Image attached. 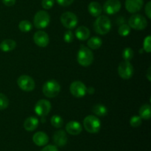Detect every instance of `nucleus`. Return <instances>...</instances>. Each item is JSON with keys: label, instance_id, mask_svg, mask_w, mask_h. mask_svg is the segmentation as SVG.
I'll list each match as a JSON object with an SVG mask.
<instances>
[{"label": "nucleus", "instance_id": "f257e3e1", "mask_svg": "<svg viewBox=\"0 0 151 151\" xmlns=\"http://www.w3.org/2000/svg\"><path fill=\"white\" fill-rule=\"evenodd\" d=\"M111 29V22L106 16H99L94 23V29L97 34L106 35Z\"/></svg>", "mask_w": 151, "mask_h": 151}, {"label": "nucleus", "instance_id": "f03ea898", "mask_svg": "<svg viewBox=\"0 0 151 151\" xmlns=\"http://www.w3.org/2000/svg\"><path fill=\"white\" fill-rule=\"evenodd\" d=\"M77 60L78 63L81 66L85 67L90 66L94 60V55L91 49L84 45H81L80 50H78Z\"/></svg>", "mask_w": 151, "mask_h": 151}, {"label": "nucleus", "instance_id": "7ed1b4c3", "mask_svg": "<svg viewBox=\"0 0 151 151\" xmlns=\"http://www.w3.org/2000/svg\"><path fill=\"white\" fill-rule=\"evenodd\" d=\"M83 127L87 132L90 134H97L101 128V122L97 116L88 115L84 119Z\"/></svg>", "mask_w": 151, "mask_h": 151}, {"label": "nucleus", "instance_id": "20e7f679", "mask_svg": "<svg viewBox=\"0 0 151 151\" xmlns=\"http://www.w3.org/2000/svg\"><path fill=\"white\" fill-rule=\"evenodd\" d=\"M43 93L48 98H53L58 95L60 91V86L55 80H50L43 86Z\"/></svg>", "mask_w": 151, "mask_h": 151}, {"label": "nucleus", "instance_id": "39448f33", "mask_svg": "<svg viewBox=\"0 0 151 151\" xmlns=\"http://www.w3.org/2000/svg\"><path fill=\"white\" fill-rule=\"evenodd\" d=\"M50 14L45 10H39L34 16L33 24L37 29H44L50 24Z\"/></svg>", "mask_w": 151, "mask_h": 151}, {"label": "nucleus", "instance_id": "423d86ee", "mask_svg": "<svg viewBox=\"0 0 151 151\" xmlns=\"http://www.w3.org/2000/svg\"><path fill=\"white\" fill-rule=\"evenodd\" d=\"M128 25L136 30H143L147 27V21L142 15L134 14L128 20Z\"/></svg>", "mask_w": 151, "mask_h": 151}, {"label": "nucleus", "instance_id": "0eeeda50", "mask_svg": "<svg viewBox=\"0 0 151 151\" xmlns=\"http://www.w3.org/2000/svg\"><path fill=\"white\" fill-rule=\"evenodd\" d=\"M60 22L64 27L72 29L77 26L78 22V17L72 12H65L60 16Z\"/></svg>", "mask_w": 151, "mask_h": 151}, {"label": "nucleus", "instance_id": "6e6552de", "mask_svg": "<svg viewBox=\"0 0 151 151\" xmlns=\"http://www.w3.org/2000/svg\"><path fill=\"white\" fill-rule=\"evenodd\" d=\"M134 72V66L130 61L121 62L118 66V74L119 77L124 80L130 79L133 76Z\"/></svg>", "mask_w": 151, "mask_h": 151}, {"label": "nucleus", "instance_id": "1a4fd4ad", "mask_svg": "<svg viewBox=\"0 0 151 151\" xmlns=\"http://www.w3.org/2000/svg\"><path fill=\"white\" fill-rule=\"evenodd\" d=\"M17 84L19 88L24 91H31L35 88V83L34 80L29 75H23L17 80Z\"/></svg>", "mask_w": 151, "mask_h": 151}, {"label": "nucleus", "instance_id": "9d476101", "mask_svg": "<svg viewBox=\"0 0 151 151\" xmlns=\"http://www.w3.org/2000/svg\"><path fill=\"white\" fill-rule=\"evenodd\" d=\"M52 109L51 103L49 100H40L35 106V112L38 116L44 117L49 114Z\"/></svg>", "mask_w": 151, "mask_h": 151}, {"label": "nucleus", "instance_id": "9b49d317", "mask_svg": "<svg viewBox=\"0 0 151 151\" xmlns=\"http://www.w3.org/2000/svg\"><path fill=\"white\" fill-rule=\"evenodd\" d=\"M69 90L71 94L77 98L84 97L86 94V86L83 83L79 81L72 82L69 87Z\"/></svg>", "mask_w": 151, "mask_h": 151}, {"label": "nucleus", "instance_id": "f8f14e48", "mask_svg": "<svg viewBox=\"0 0 151 151\" xmlns=\"http://www.w3.org/2000/svg\"><path fill=\"white\" fill-rule=\"evenodd\" d=\"M122 4L119 0H107L103 4V9L108 15H114L120 10Z\"/></svg>", "mask_w": 151, "mask_h": 151}, {"label": "nucleus", "instance_id": "ddd939ff", "mask_svg": "<svg viewBox=\"0 0 151 151\" xmlns=\"http://www.w3.org/2000/svg\"><path fill=\"white\" fill-rule=\"evenodd\" d=\"M33 41L38 47H46L50 43V37L46 32L39 30L34 34Z\"/></svg>", "mask_w": 151, "mask_h": 151}, {"label": "nucleus", "instance_id": "4468645a", "mask_svg": "<svg viewBox=\"0 0 151 151\" xmlns=\"http://www.w3.org/2000/svg\"><path fill=\"white\" fill-rule=\"evenodd\" d=\"M125 8L130 13H137L142 8L143 0H125Z\"/></svg>", "mask_w": 151, "mask_h": 151}, {"label": "nucleus", "instance_id": "2eb2a0df", "mask_svg": "<svg viewBox=\"0 0 151 151\" xmlns=\"http://www.w3.org/2000/svg\"><path fill=\"white\" fill-rule=\"evenodd\" d=\"M82 125L78 121H70L66 125V131L70 135L76 136L82 132Z\"/></svg>", "mask_w": 151, "mask_h": 151}, {"label": "nucleus", "instance_id": "dca6fc26", "mask_svg": "<svg viewBox=\"0 0 151 151\" xmlns=\"http://www.w3.org/2000/svg\"><path fill=\"white\" fill-rule=\"evenodd\" d=\"M67 136L66 132L63 130H59L56 131L53 135V141L55 144L58 147H63L67 143Z\"/></svg>", "mask_w": 151, "mask_h": 151}, {"label": "nucleus", "instance_id": "f3484780", "mask_svg": "<svg viewBox=\"0 0 151 151\" xmlns=\"http://www.w3.org/2000/svg\"><path fill=\"white\" fill-rule=\"evenodd\" d=\"M32 141L37 146L42 147L45 146L49 142V137L46 133L43 131H38L33 135Z\"/></svg>", "mask_w": 151, "mask_h": 151}, {"label": "nucleus", "instance_id": "a211bd4d", "mask_svg": "<svg viewBox=\"0 0 151 151\" xmlns=\"http://www.w3.org/2000/svg\"><path fill=\"white\" fill-rule=\"evenodd\" d=\"M39 120L35 116H29L25 119L24 122V128L27 131H33L38 128Z\"/></svg>", "mask_w": 151, "mask_h": 151}, {"label": "nucleus", "instance_id": "6ab92c4d", "mask_svg": "<svg viewBox=\"0 0 151 151\" xmlns=\"http://www.w3.org/2000/svg\"><path fill=\"white\" fill-rule=\"evenodd\" d=\"M75 35L76 38L80 41L88 40L90 36V30L85 26H81L75 29Z\"/></svg>", "mask_w": 151, "mask_h": 151}, {"label": "nucleus", "instance_id": "aec40b11", "mask_svg": "<svg viewBox=\"0 0 151 151\" xmlns=\"http://www.w3.org/2000/svg\"><path fill=\"white\" fill-rule=\"evenodd\" d=\"M88 10L90 14L94 17H98L103 12V8L100 3L97 1H91L88 6Z\"/></svg>", "mask_w": 151, "mask_h": 151}, {"label": "nucleus", "instance_id": "412c9836", "mask_svg": "<svg viewBox=\"0 0 151 151\" xmlns=\"http://www.w3.org/2000/svg\"><path fill=\"white\" fill-rule=\"evenodd\" d=\"M16 47V42L14 40L5 39L0 44V50L4 52H9Z\"/></svg>", "mask_w": 151, "mask_h": 151}, {"label": "nucleus", "instance_id": "4be33fe9", "mask_svg": "<svg viewBox=\"0 0 151 151\" xmlns=\"http://www.w3.org/2000/svg\"><path fill=\"white\" fill-rule=\"evenodd\" d=\"M139 116L143 119L148 120L151 117V107L150 105L145 104L140 107L139 111Z\"/></svg>", "mask_w": 151, "mask_h": 151}, {"label": "nucleus", "instance_id": "5701e85b", "mask_svg": "<svg viewBox=\"0 0 151 151\" xmlns=\"http://www.w3.org/2000/svg\"><path fill=\"white\" fill-rule=\"evenodd\" d=\"M102 44H103L102 39L97 36L91 37L87 41V46L88 48L91 50H97L101 47Z\"/></svg>", "mask_w": 151, "mask_h": 151}, {"label": "nucleus", "instance_id": "b1692460", "mask_svg": "<svg viewBox=\"0 0 151 151\" xmlns=\"http://www.w3.org/2000/svg\"><path fill=\"white\" fill-rule=\"evenodd\" d=\"M92 112L97 116H105L108 114V109L104 105L96 104L92 107Z\"/></svg>", "mask_w": 151, "mask_h": 151}, {"label": "nucleus", "instance_id": "393cba45", "mask_svg": "<svg viewBox=\"0 0 151 151\" xmlns=\"http://www.w3.org/2000/svg\"><path fill=\"white\" fill-rule=\"evenodd\" d=\"M19 28L22 32H27L32 29V24L28 20H23L21 21L19 24Z\"/></svg>", "mask_w": 151, "mask_h": 151}, {"label": "nucleus", "instance_id": "a878e982", "mask_svg": "<svg viewBox=\"0 0 151 151\" xmlns=\"http://www.w3.org/2000/svg\"><path fill=\"white\" fill-rule=\"evenodd\" d=\"M52 125L56 128H60L63 125V119L59 115H53L50 119Z\"/></svg>", "mask_w": 151, "mask_h": 151}, {"label": "nucleus", "instance_id": "bb28decb", "mask_svg": "<svg viewBox=\"0 0 151 151\" xmlns=\"http://www.w3.org/2000/svg\"><path fill=\"white\" fill-rule=\"evenodd\" d=\"M131 28L130 26L127 24H123L121 26H119V29H118V33L119 35L122 37L128 36L130 33H131Z\"/></svg>", "mask_w": 151, "mask_h": 151}, {"label": "nucleus", "instance_id": "cd10ccee", "mask_svg": "<svg viewBox=\"0 0 151 151\" xmlns=\"http://www.w3.org/2000/svg\"><path fill=\"white\" fill-rule=\"evenodd\" d=\"M134 51H133L132 49L130 48V47H127V48H125V50L122 51V58H123L124 60H125V61H130V60H132L133 58H134Z\"/></svg>", "mask_w": 151, "mask_h": 151}, {"label": "nucleus", "instance_id": "c85d7f7f", "mask_svg": "<svg viewBox=\"0 0 151 151\" xmlns=\"http://www.w3.org/2000/svg\"><path fill=\"white\" fill-rule=\"evenodd\" d=\"M9 106V100L6 95L0 93V110L6 109Z\"/></svg>", "mask_w": 151, "mask_h": 151}, {"label": "nucleus", "instance_id": "c756f323", "mask_svg": "<svg viewBox=\"0 0 151 151\" xmlns=\"http://www.w3.org/2000/svg\"><path fill=\"white\" fill-rule=\"evenodd\" d=\"M142 119L139 116H137V115L133 116L130 119V125L133 128H137L142 125Z\"/></svg>", "mask_w": 151, "mask_h": 151}, {"label": "nucleus", "instance_id": "7c9ffc66", "mask_svg": "<svg viewBox=\"0 0 151 151\" xmlns=\"http://www.w3.org/2000/svg\"><path fill=\"white\" fill-rule=\"evenodd\" d=\"M150 41H151V37L150 35L146 37L144 39V42H143V50L147 53H150L151 51V46H150Z\"/></svg>", "mask_w": 151, "mask_h": 151}, {"label": "nucleus", "instance_id": "2f4dec72", "mask_svg": "<svg viewBox=\"0 0 151 151\" xmlns=\"http://www.w3.org/2000/svg\"><path fill=\"white\" fill-rule=\"evenodd\" d=\"M74 38H75V35H74V33L70 29L66 31L64 35H63V40L66 43H72L74 41Z\"/></svg>", "mask_w": 151, "mask_h": 151}, {"label": "nucleus", "instance_id": "473e14b6", "mask_svg": "<svg viewBox=\"0 0 151 151\" xmlns=\"http://www.w3.org/2000/svg\"><path fill=\"white\" fill-rule=\"evenodd\" d=\"M55 0H42L41 6L45 10H50L54 6Z\"/></svg>", "mask_w": 151, "mask_h": 151}, {"label": "nucleus", "instance_id": "72a5a7b5", "mask_svg": "<svg viewBox=\"0 0 151 151\" xmlns=\"http://www.w3.org/2000/svg\"><path fill=\"white\" fill-rule=\"evenodd\" d=\"M74 1L75 0H56L58 4L60 6H63V7H67V6L71 5Z\"/></svg>", "mask_w": 151, "mask_h": 151}, {"label": "nucleus", "instance_id": "f704fd0d", "mask_svg": "<svg viewBox=\"0 0 151 151\" xmlns=\"http://www.w3.org/2000/svg\"><path fill=\"white\" fill-rule=\"evenodd\" d=\"M145 14L147 15L148 19H151V1H148L146 4L145 8Z\"/></svg>", "mask_w": 151, "mask_h": 151}, {"label": "nucleus", "instance_id": "c9c22d12", "mask_svg": "<svg viewBox=\"0 0 151 151\" xmlns=\"http://www.w3.org/2000/svg\"><path fill=\"white\" fill-rule=\"evenodd\" d=\"M41 151H58V150L56 146L50 145L45 146V147H44Z\"/></svg>", "mask_w": 151, "mask_h": 151}, {"label": "nucleus", "instance_id": "e433bc0d", "mask_svg": "<svg viewBox=\"0 0 151 151\" xmlns=\"http://www.w3.org/2000/svg\"><path fill=\"white\" fill-rule=\"evenodd\" d=\"M16 0H2V2L4 5L7 6V7H11L16 4Z\"/></svg>", "mask_w": 151, "mask_h": 151}, {"label": "nucleus", "instance_id": "4c0bfd02", "mask_svg": "<svg viewBox=\"0 0 151 151\" xmlns=\"http://www.w3.org/2000/svg\"><path fill=\"white\" fill-rule=\"evenodd\" d=\"M95 91L94 88L93 87H88V88H86V92L89 94H93Z\"/></svg>", "mask_w": 151, "mask_h": 151}, {"label": "nucleus", "instance_id": "58836bf2", "mask_svg": "<svg viewBox=\"0 0 151 151\" xmlns=\"http://www.w3.org/2000/svg\"><path fill=\"white\" fill-rule=\"evenodd\" d=\"M150 71H151V67L150 66V67H149V69H147V75H146V76H147V80H148L149 81H151V73H150Z\"/></svg>", "mask_w": 151, "mask_h": 151}]
</instances>
